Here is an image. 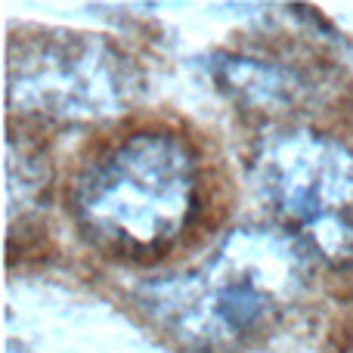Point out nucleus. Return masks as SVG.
<instances>
[{"mask_svg":"<svg viewBox=\"0 0 353 353\" xmlns=\"http://www.w3.org/2000/svg\"><path fill=\"white\" fill-rule=\"evenodd\" d=\"M313 261L316 251L282 226H245L195 270L140 285V307L183 347L232 353L285 316Z\"/></svg>","mask_w":353,"mask_h":353,"instance_id":"nucleus-1","label":"nucleus"},{"mask_svg":"<svg viewBox=\"0 0 353 353\" xmlns=\"http://www.w3.org/2000/svg\"><path fill=\"white\" fill-rule=\"evenodd\" d=\"M74 220L99 251L121 261H155L192 223L199 161L171 130H137L81 171Z\"/></svg>","mask_w":353,"mask_h":353,"instance_id":"nucleus-2","label":"nucleus"},{"mask_svg":"<svg viewBox=\"0 0 353 353\" xmlns=\"http://www.w3.org/2000/svg\"><path fill=\"white\" fill-rule=\"evenodd\" d=\"M263 205L279 226L316 254L338 257L353 245V152L310 128L267 134L251 161Z\"/></svg>","mask_w":353,"mask_h":353,"instance_id":"nucleus-3","label":"nucleus"},{"mask_svg":"<svg viewBox=\"0 0 353 353\" xmlns=\"http://www.w3.org/2000/svg\"><path fill=\"white\" fill-rule=\"evenodd\" d=\"M12 99L74 118L103 112L121 99V62L103 47L81 37L31 47L22 62H10Z\"/></svg>","mask_w":353,"mask_h":353,"instance_id":"nucleus-4","label":"nucleus"},{"mask_svg":"<svg viewBox=\"0 0 353 353\" xmlns=\"http://www.w3.org/2000/svg\"><path fill=\"white\" fill-rule=\"evenodd\" d=\"M217 78L226 93L245 99L248 105H285L294 99V74L270 62L223 56L217 65Z\"/></svg>","mask_w":353,"mask_h":353,"instance_id":"nucleus-5","label":"nucleus"}]
</instances>
